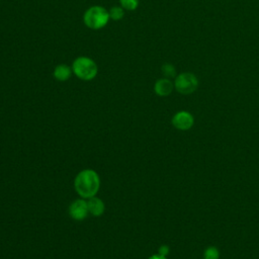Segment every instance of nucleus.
Segmentation results:
<instances>
[{
  "mask_svg": "<svg viewBox=\"0 0 259 259\" xmlns=\"http://www.w3.org/2000/svg\"><path fill=\"white\" fill-rule=\"evenodd\" d=\"M109 17L112 20H120L124 16V9L121 6H112L109 10Z\"/></svg>",
  "mask_w": 259,
  "mask_h": 259,
  "instance_id": "obj_10",
  "label": "nucleus"
},
{
  "mask_svg": "<svg viewBox=\"0 0 259 259\" xmlns=\"http://www.w3.org/2000/svg\"><path fill=\"white\" fill-rule=\"evenodd\" d=\"M88 205L87 201L84 199H76L74 200L70 207H69V213L72 219L76 221H82L84 220L88 214Z\"/></svg>",
  "mask_w": 259,
  "mask_h": 259,
  "instance_id": "obj_6",
  "label": "nucleus"
},
{
  "mask_svg": "<svg viewBox=\"0 0 259 259\" xmlns=\"http://www.w3.org/2000/svg\"><path fill=\"white\" fill-rule=\"evenodd\" d=\"M109 12L100 5L90 6L83 15L84 24L91 29L103 28L109 21Z\"/></svg>",
  "mask_w": 259,
  "mask_h": 259,
  "instance_id": "obj_2",
  "label": "nucleus"
},
{
  "mask_svg": "<svg viewBox=\"0 0 259 259\" xmlns=\"http://www.w3.org/2000/svg\"><path fill=\"white\" fill-rule=\"evenodd\" d=\"M149 259H167L165 256H162L160 254H155L153 256H151Z\"/></svg>",
  "mask_w": 259,
  "mask_h": 259,
  "instance_id": "obj_15",
  "label": "nucleus"
},
{
  "mask_svg": "<svg viewBox=\"0 0 259 259\" xmlns=\"http://www.w3.org/2000/svg\"><path fill=\"white\" fill-rule=\"evenodd\" d=\"M72 71L75 76L83 81H90L94 79L98 72L96 63L89 57L80 56L73 61Z\"/></svg>",
  "mask_w": 259,
  "mask_h": 259,
  "instance_id": "obj_3",
  "label": "nucleus"
},
{
  "mask_svg": "<svg viewBox=\"0 0 259 259\" xmlns=\"http://www.w3.org/2000/svg\"><path fill=\"white\" fill-rule=\"evenodd\" d=\"M100 186V179L98 174L91 169H86L79 172L74 180V187L76 192L83 198H90L95 196Z\"/></svg>",
  "mask_w": 259,
  "mask_h": 259,
  "instance_id": "obj_1",
  "label": "nucleus"
},
{
  "mask_svg": "<svg viewBox=\"0 0 259 259\" xmlns=\"http://www.w3.org/2000/svg\"><path fill=\"white\" fill-rule=\"evenodd\" d=\"M171 122L177 130L188 131L194 124V117L190 112L186 110H180L173 115Z\"/></svg>",
  "mask_w": 259,
  "mask_h": 259,
  "instance_id": "obj_5",
  "label": "nucleus"
},
{
  "mask_svg": "<svg viewBox=\"0 0 259 259\" xmlns=\"http://www.w3.org/2000/svg\"><path fill=\"white\" fill-rule=\"evenodd\" d=\"M161 70H162V73L163 75L166 77V78H172V77H176V69L175 67L170 64V63H165L162 65L161 67Z\"/></svg>",
  "mask_w": 259,
  "mask_h": 259,
  "instance_id": "obj_12",
  "label": "nucleus"
},
{
  "mask_svg": "<svg viewBox=\"0 0 259 259\" xmlns=\"http://www.w3.org/2000/svg\"><path fill=\"white\" fill-rule=\"evenodd\" d=\"M220 251L214 246H209L203 251V259H219Z\"/></svg>",
  "mask_w": 259,
  "mask_h": 259,
  "instance_id": "obj_11",
  "label": "nucleus"
},
{
  "mask_svg": "<svg viewBox=\"0 0 259 259\" xmlns=\"http://www.w3.org/2000/svg\"><path fill=\"white\" fill-rule=\"evenodd\" d=\"M169 251H170V249H169V247H168L167 245H162V246L159 248L158 254H160V255H162V256H165V257H166V256L168 255Z\"/></svg>",
  "mask_w": 259,
  "mask_h": 259,
  "instance_id": "obj_14",
  "label": "nucleus"
},
{
  "mask_svg": "<svg viewBox=\"0 0 259 259\" xmlns=\"http://www.w3.org/2000/svg\"><path fill=\"white\" fill-rule=\"evenodd\" d=\"M119 3L124 10L128 11L136 10L139 6V0H119Z\"/></svg>",
  "mask_w": 259,
  "mask_h": 259,
  "instance_id": "obj_13",
  "label": "nucleus"
},
{
  "mask_svg": "<svg viewBox=\"0 0 259 259\" xmlns=\"http://www.w3.org/2000/svg\"><path fill=\"white\" fill-rule=\"evenodd\" d=\"M72 73H73V71H72L71 67H69L66 64H60L55 68L53 75L58 81L65 82L71 77Z\"/></svg>",
  "mask_w": 259,
  "mask_h": 259,
  "instance_id": "obj_9",
  "label": "nucleus"
},
{
  "mask_svg": "<svg viewBox=\"0 0 259 259\" xmlns=\"http://www.w3.org/2000/svg\"><path fill=\"white\" fill-rule=\"evenodd\" d=\"M198 87V79L191 72H182L175 77L174 89L183 95L193 93Z\"/></svg>",
  "mask_w": 259,
  "mask_h": 259,
  "instance_id": "obj_4",
  "label": "nucleus"
},
{
  "mask_svg": "<svg viewBox=\"0 0 259 259\" xmlns=\"http://www.w3.org/2000/svg\"><path fill=\"white\" fill-rule=\"evenodd\" d=\"M87 205H88V210L89 212L94 215V217H99L104 212V203L103 201L98 198V197H90L89 200L87 201Z\"/></svg>",
  "mask_w": 259,
  "mask_h": 259,
  "instance_id": "obj_8",
  "label": "nucleus"
},
{
  "mask_svg": "<svg viewBox=\"0 0 259 259\" xmlns=\"http://www.w3.org/2000/svg\"><path fill=\"white\" fill-rule=\"evenodd\" d=\"M174 89V83L169 78H160L155 82L154 91L158 96L165 97L172 93Z\"/></svg>",
  "mask_w": 259,
  "mask_h": 259,
  "instance_id": "obj_7",
  "label": "nucleus"
}]
</instances>
